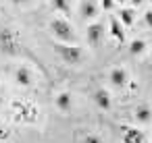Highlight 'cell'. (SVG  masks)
Returning a JSON list of instances; mask_svg holds the SVG:
<instances>
[{
  "label": "cell",
  "mask_w": 152,
  "mask_h": 143,
  "mask_svg": "<svg viewBox=\"0 0 152 143\" xmlns=\"http://www.w3.org/2000/svg\"><path fill=\"white\" fill-rule=\"evenodd\" d=\"M71 93H58L56 95V108L61 110V112H69L71 110Z\"/></svg>",
  "instance_id": "11"
},
{
  "label": "cell",
  "mask_w": 152,
  "mask_h": 143,
  "mask_svg": "<svg viewBox=\"0 0 152 143\" xmlns=\"http://www.w3.org/2000/svg\"><path fill=\"white\" fill-rule=\"evenodd\" d=\"M15 81H17L19 85L27 87V85L31 83V73H29V69H25V66L17 69V73H15Z\"/></svg>",
  "instance_id": "10"
},
{
  "label": "cell",
  "mask_w": 152,
  "mask_h": 143,
  "mask_svg": "<svg viewBox=\"0 0 152 143\" xmlns=\"http://www.w3.org/2000/svg\"><path fill=\"white\" fill-rule=\"evenodd\" d=\"M144 21H146L148 27H152V11H146L144 13Z\"/></svg>",
  "instance_id": "18"
},
{
  "label": "cell",
  "mask_w": 152,
  "mask_h": 143,
  "mask_svg": "<svg viewBox=\"0 0 152 143\" xmlns=\"http://www.w3.org/2000/svg\"><path fill=\"white\" fill-rule=\"evenodd\" d=\"M144 48H146V44H144L142 40H135V42L129 44V52H131V54H142Z\"/></svg>",
  "instance_id": "15"
},
{
  "label": "cell",
  "mask_w": 152,
  "mask_h": 143,
  "mask_svg": "<svg viewBox=\"0 0 152 143\" xmlns=\"http://www.w3.org/2000/svg\"><path fill=\"white\" fill-rule=\"evenodd\" d=\"M102 35H104V27H102L100 23H94V25L88 27V44H90V46L96 48V46L100 44Z\"/></svg>",
  "instance_id": "4"
},
{
  "label": "cell",
  "mask_w": 152,
  "mask_h": 143,
  "mask_svg": "<svg viewBox=\"0 0 152 143\" xmlns=\"http://www.w3.org/2000/svg\"><path fill=\"white\" fill-rule=\"evenodd\" d=\"M50 31L54 33L56 40H61L63 44H75L77 42V35L73 31V25L65 19H52L50 21Z\"/></svg>",
  "instance_id": "1"
},
{
  "label": "cell",
  "mask_w": 152,
  "mask_h": 143,
  "mask_svg": "<svg viewBox=\"0 0 152 143\" xmlns=\"http://www.w3.org/2000/svg\"><path fill=\"white\" fill-rule=\"evenodd\" d=\"M27 0H13V4H25Z\"/></svg>",
  "instance_id": "20"
},
{
  "label": "cell",
  "mask_w": 152,
  "mask_h": 143,
  "mask_svg": "<svg viewBox=\"0 0 152 143\" xmlns=\"http://www.w3.org/2000/svg\"><path fill=\"white\" fill-rule=\"evenodd\" d=\"M123 143H144V135L142 131L133 129V126H123Z\"/></svg>",
  "instance_id": "5"
},
{
  "label": "cell",
  "mask_w": 152,
  "mask_h": 143,
  "mask_svg": "<svg viewBox=\"0 0 152 143\" xmlns=\"http://www.w3.org/2000/svg\"><path fill=\"white\" fill-rule=\"evenodd\" d=\"M54 48H56L58 56H61L67 64H77V62L81 60V50H79L77 46H71V44H56Z\"/></svg>",
  "instance_id": "2"
},
{
  "label": "cell",
  "mask_w": 152,
  "mask_h": 143,
  "mask_svg": "<svg viewBox=\"0 0 152 143\" xmlns=\"http://www.w3.org/2000/svg\"><path fill=\"white\" fill-rule=\"evenodd\" d=\"M94 102H96V106L100 110H108L110 108V95H108V91L106 89H98L94 93Z\"/></svg>",
  "instance_id": "7"
},
{
  "label": "cell",
  "mask_w": 152,
  "mask_h": 143,
  "mask_svg": "<svg viewBox=\"0 0 152 143\" xmlns=\"http://www.w3.org/2000/svg\"><path fill=\"white\" fill-rule=\"evenodd\" d=\"M117 19L121 21V25H131L133 19H135V11L133 9H121V13H119Z\"/></svg>",
  "instance_id": "12"
},
{
  "label": "cell",
  "mask_w": 152,
  "mask_h": 143,
  "mask_svg": "<svg viewBox=\"0 0 152 143\" xmlns=\"http://www.w3.org/2000/svg\"><path fill=\"white\" fill-rule=\"evenodd\" d=\"M110 83L117 85V87H123L127 83V73L123 69H113L110 71Z\"/></svg>",
  "instance_id": "9"
},
{
  "label": "cell",
  "mask_w": 152,
  "mask_h": 143,
  "mask_svg": "<svg viewBox=\"0 0 152 143\" xmlns=\"http://www.w3.org/2000/svg\"><path fill=\"white\" fill-rule=\"evenodd\" d=\"M142 2H144V0H131V4H133V6H140Z\"/></svg>",
  "instance_id": "19"
},
{
  "label": "cell",
  "mask_w": 152,
  "mask_h": 143,
  "mask_svg": "<svg viewBox=\"0 0 152 143\" xmlns=\"http://www.w3.org/2000/svg\"><path fill=\"white\" fill-rule=\"evenodd\" d=\"M135 118H137V122H150V118H152L150 108H148V106H140V108L135 110Z\"/></svg>",
  "instance_id": "13"
},
{
  "label": "cell",
  "mask_w": 152,
  "mask_h": 143,
  "mask_svg": "<svg viewBox=\"0 0 152 143\" xmlns=\"http://www.w3.org/2000/svg\"><path fill=\"white\" fill-rule=\"evenodd\" d=\"M115 2H119V4H123V2H127V0H115Z\"/></svg>",
  "instance_id": "21"
},
{
  "label": "cell",
  "mask_w": 152,
  "mask_h": 143,
  "mask_svg": "<svg viewBox=\"0 0 152 143\" xmlns=\"http://www.w3.org/2000/svg\"><path fill=\"white\" fill-rule=\"evenodd\" d=\"M113 4H115V0H100V6H102L104 11H110Z\"/></svg>",
  "instance_id": "17"
},
{
  "label": "cell",
  "mask_w": 152,
  "mask_h": 143,
  "mask_svg": "<svg viewBox=\"0 0 152 143\" xmlns=\"http://www.w3.org/2000/svg\"><path fill=\"white\" fill-rule=\"evenodd\" d=\"M150 2H152V0H150Z\"/></svg>",
  "instance_id": "23"
},
{
  "label": "cell",
  "mask_w": 152,
  "mask_h": 143,
  "mask_svg": "<svg viewBox=\"0 0 152 143\" xmlns=\"http://www.w3.org/2000/svg\"><path fill=\"white\" fill-rule=\"evenodd\" d=\"M0 102H2V87H0Z\"/></svg>",
  "instance_id": "22"
},
{
  "label": "cell",
  "mask_w": 152,
  "mask_h": 143,
  "mask_svg": "<svg viewBox=\"0 0 152 143\" xmlns=\"http://www.w3.org/2000/svg\"><path fill=\"white\" fill-rule=\"evenodd\" d=\"M52 9L69 15L71 13V0H52Z\"/></svg>",
  "instance_id": "14"
},
{
  "label": "cell",
  "mask_w": 152,
  "mask_h": 143,
  "mask_svg": "<svg viewBox=\"0 0 152 143\" xmlns=\"http://www.w3.org/2000/svg\"><path fill=\"white\" fill-rule=\"evenodd\" d=\"M0 50L4 54H15L17 52V38L11 29H2L0 31Z\"/></svg>",
  "instance_id": "3"
},
{
  "label": "cell",
  "mask_w": 152,
  "mask_h": 143,
  "mask_svg": "<svg viewBox=\"0 0 152 143\" xmlns=\"http://www.w3.org/2000/svg\"><path fill=\"white\" fill-rule=\"evenodd\" d=\"M110 35L117 40V42H125V31H123V25H121V21L117 19V17H113L110 19Z\"/></svg>",
  "instance_id": "8"
},
{
  "label": "cell",
  "mask_w": 152,
  "mask_h": 143,
  "mask_svg": "<svg viewBox=\"0 0 152 143\" xmlns=\"http://www.w3.org/2000/svg\"><path fill=\"white\" fill-rule=\"evenodd\" d=\"M83 143H102V139H100L98 135H88V137L83 139Z\"/></svg>",
  "instance_id": "16"
},
{
  "label": "cell",
  "mask_w": 152,
  "mask_h": 143,
  "mask_svg": "<svg viewBox=\"0 0 152 143\" xmlns=\"http://www.w3.org/2000/svg\"><path fill=\"white\" fill-rule=\"evenodd\" d=\"M79 13H81V17H86V19H94V17L98 15V4H96V0H81Z\"/></svg>",
  "instance_id": "6"
}]
</instances>
